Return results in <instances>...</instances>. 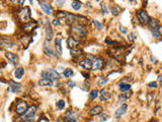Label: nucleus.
Returning a JSON list of instances; mask_svg holds the SVG:
<instances>
[{
    "instance_id": "nucleus-51",
    "label": "nucleus",
    "mask_w": 162,
    "mask_h": 122,
    "mask_svg": "<svg viewBox=\"0 0 162 122\" xmlns=\"http://www.w3.org/2000/svg\"><path fill=\"white\" fill-rule=\"evenodd\" d=\"M158 79H159V82H160V83L162 84V75H160V76L158 77Z\"/></svg>"
},
{
    "instance_id": "nucleus-8",
    "label": "nucleus",
    "mask_w": 162,
    "mask_h": 122,
    "mask_svg": "<svg viewBox=\"0 0 162 122\" xmlns=\"http://www.w3.org/2000/svg\"><path fill=\"white\" fill-rule=\"evenodd\" d=\"M14 47H15V43L10 39H4V38L0 39V48L1 49H11Z\"/></svg>"
},
{
    "instance_id": "nucleus-43",
    "label": "nucleus",
    "mask_w": 162,
    "mask_h": 122,
    "mask_svg": "<svg viewBox=\"0 0 162 122\" xmlns=\"http://www.w3.org/2000/svg\"><path fill=\"white\" fill-rule=\"evenodd\" d=\"M148 87H149V88H154V89H155V88H157V83H156V82H152V83H150V84L148 85Z\"/></svg>"
},
{
    "instance_id": "nucleus-20",
    "label": "nucleus",
    "mask_w": 162,
    "mask_h": 122,
    "mask_svg": "<svg viewBox=\"0 0 162 122\" xmlns=\"http://www.w3.org/2000/svg\"><path fill=\"white\" fill-rule=\"evenodd\" d=\"M102 63H103L102 58H100V57L95 58L94 61L92 62V70H94V71L99 70L101 68V66H102Z\"/></svg>"
},
{
    "instance_id": "nucleus-17",
    "label": "nucleus",
    "mask_w": 162,
    "mask_h": 122,
    "mask_svg": "<svg viewBox=\"0 0 162 122\" xmlns=\"http://www.w3.org/2000/svg\"><path fill=\"white\" fill-rule=\"evenodd\" d=\"M61 42H62V38H61V37L56 38V40H55V54H56L57 56H61L62 53H63V49H62Z\"/></svg>"
},
{
    "instance_id": "nucleus-28",
    "label": "nucleus",
    "mask_w": 162,
    "mask_h": 122,
    "mask_svg": "<svg viewBox=\"0 0 162 122\" xmlns=\"http://www.w3.org/2000/svg\"><path fill=\"white\" fill-rule=\"evenodd\" d=\"M100 101L101 102H104V101H107L110 98H111V94L107 92V91H105V90H101L100 91Z\"/></svg>"
},
{
    "instance_id": "nucleus-16",
    "label": "nucleus",
    "mask_w": 162,
    "mask_h": 122,
    "mask_svg": "<svg viewBox=\"0 0 162 122\" xmlns=\"http://www.w3.org/2000/svg\"><path fill=\"white\" fill-rule=\"evenodd\" d=\"M40 6H41L43 12H45L47 15H51V14L53 13V8H52V6H51L48 2H46V1H40Z\"/></svg>"
},
{
    "instance_id": "nucleus-27",
    "label": "nucleus",
    "mask_w": 162,
    "mask_h": 122,
    "mask_svg": "<svg viewBox=\"0 0 162 122\" xmlns=\"http://www.w3.org/2000/svg\"><path fill=\"white\" fill-rule=\"evenodd\" d=\"M23 74H24V69L22 67H17L15 69V71H14V75H15V77L17 79H21Z\"/></svg>"
},
{
    "instance_id": "nucleus-26",
    "label": "nucleus",
    "mask_w": 162,
    "mask_h": 122,
    "mask_svg": "<svg viewBox=\"0 0 162 122\" xmlns=\"http://www.w3.org/2000/svg\"><path fill=\"white\" fill-rule=\"evenodd\" d=\"M148 27H149V30H154V29H157L159 27V22L157 19H154V18H150L149 23H148Z\"/></svg>"
},
{
    "instance_id": "nucleus-47",
    "label": "nucleus",
    "mask_w": 162,
    "mask_h": 122,
    "mask_svg": "<svg viewBox=\"0 0 162 122\" xmlns=\"http://www.w3.org/2000/svg\"><path fill=\"white\" fill-rule=\"evenodd\" d=\"M152 99H153V95L150 93L149 95H148V102L150 103V102H152Z\"/></svg>"
},
{
    "instance_id": "nucleus-2",
    "label": "nucleus",
    "mask_w": 162,
    "mask_h": 122,
    "mask_svg": "<svg viewBox=\"0 0 162 122\" xmlns=\"http://www.w3.org/2000/svg\"><path fill=\"white\" fill-rule=\"evenodd\" d=\"M17 15H18L19 21H20L22 24H26V23H29V22L32 21L30 7H22L21 9H19V10L17 11Z\"/></svg>"
},
{
    "instance_id": "nucleus-31",
    "label": "nucleus",
    "mask_w": 162,
    "mask_h": 122,
    "mask_svg": "<svg viewBox=\"0 0 162 122\" xmlns=\"http://www.w3.org/2000/svg\"><path fill=\"white\" fill-rule=\"evenodd\" d=\"M81 54H82V50H80V49H78V48H76V49H72V50H71V56H72V57H74V58L79 57Z\"/></svg>"
},
{
    "instance_id": "nucleus-32",
    "label": "nucleus",
    "mask_w": 162,
    "mask_h": 122,
    "mask_svg": "<svg viewBox=\"0 0 162 122\" xmlns=\"http://www.w3.org/2000/svg\"><path fill=\"white\" fill-rule=\"evenodd\" d=\"M63 75H64V77H72L73 75H74V72H73V70L72 69H70V68H66L64 71H63Z\"/></svg>"
},
{
    "instance_id": "nucleus-37",
    "label": "nucleus",
    "mask_w": 162,
    "mask_h": 122,
    "mask_svg": "<svg viewBox=\"0 0 162 122\" xmlns=\"http://www.w3.org/2000/svg\"><path fill=\"white\" fill-rule=\"evenodd\" d=\"M92 24L94 25V27H95L98 31H101V30L103 29V25H102L101 23H99L98 21H94V19H92Z\"/></svg>"
},
{
    "instance_id": "nucleus-3",
    "label": "nucleus",
    "mask_w": 162,
    "mask_h": 122,
    "mask_svg": "<svg viewBox=\"0 0 162 122\" xmlns=\"http://www.w3.org/2000/svg\"><path fill=\"white\" fill-rule=\"evenodd\" d=\"M42 77L48 78V79H51V80H56V79H59L60 74L57 72V70H55L53 68H49V69L42 72Z\"/></svg>"
},
{
    "instance_id": "nucleus-35",
    "label": "nucleus",
    "mask_w": 162,
    "mask_h": 122,
    "mask_svg": "<svg viewBox=\"0 0 162 122\" xmlns=\"http://www.w3.org/2000/svg\"><path fill=\"white\" fill-rule=\"evenodd\" d=\"M98 91L97 90H91L90 92H89V98L91 99V100H95L96 98H97V96H98Z\"/></svg>"
},
{
    "instance_id": "nucleus-38",
    "label": "nucleus",
    "mask_w": 162,
    "mask_h": 122,
    "mask_svg": "<svg viewBox=\"0 0 162 122\" xmlns=\"http://www.w3.org/2000/svg\"><path fill=\"white\" fill-rule=\"evenodd\" d=\"M56 106H57V108H58L59 110H63V109L65 108V106H66V103H65V101L60 100V101H58V102L56 103Z\"/></svg>"
},
{
    "instance_id": "nucleus-21",
    "label": "nucleus",
    "mask_w": 162,
    "mask_h": 122,
    "mask_svg": "<svg viewBox=\"0 0 162 122\" xmlns=\"http://www.w3.org/2000/svg\"><path fill=\"white\" fill-rule=\"evenodd\" d=\"M127 108H128V106L126 105V104H123V105H121L120 106V108L116 111V113H115V116H116V118H118V119H120L125 113H126V110H127Z\"/></svg>"
},
{
    "instance_id": "nucleus-14",
    "label": "nucleus",
    "mask_w": 162,
    "mask_h": 122,
    "mask_svg": "<svg viewBox=\"0 0 162 122\" xmlns=\"http://www.w3.org/2000/svg\"><path fill=\"white\" fill-rule=\"evenodd\" d=\"M63 119H64L65 122H77L76 115L72 110H67L65 112V114H64Z\"/></svg>"
},
{
    "instance_id": "nucleus-10",
    "label": "nucleus",
    "mask_w": 162,
    "mask_h": 122,
    "mask_svg": "<svg viewBox=\"0 0 162 122\" xmlns=\"http://www.w3.org/2000/svg\"><path fill=\"white\" fill-rule=\"evenodd\" d=\"M92 62H93L92 60H90L88 58H84V59H81L79 61V66L84 70H90V69H92Z\"/></svg>"
},
{
    "instance_id": "nucleus-36",
    "label": "nucleus",
    "mask_w": 162,
    "mask_h": 122,
    "mask_svg": "<svg viewBox=\"0 0 162 122\" xmlns=\"http://www.w3.org/2000/svg\"><path fill=\"white\" fill-rule=\"evenodd\" d=\"M109 82V78H106V77H102V76H100L98 79H97V85L98 86H104L106 83Z\"/></svg>"
},
{
    "instance_id": "nucleus-7",
    "label": "nucleus",
    "mask_w": 162,
    "mask_h": 122,
    "mask_svg": "<svg viewBox=\"0 0 162 122\" xmlns=\"http://www.w3.org/2000/svg\"><path fill=\"white\" fill-rule=\"evenodd\" d=\"M29 107H28V103L24 101H18L15 105V112L18 115H23L26 111H28Z\"/></svg>"
},
{
    "instance_id": "nucleus-44",
    "label": "nucleus",
    "mask_w": 162,
    "mask_h": 122,
    "mask_svg": "<svg viewBox=\"0 0 162 122\" xmlns=\"http://www.w3.org/2000/svg\"><path fill=\"white\" fill-rule=\"evenodd\" d=\"M38 122H50L46 117H41L40 119H39V121Z\"/></svg>"
},
{
    "instance_id": "nucleus-23",
    "label": "nucleus",
    "mask_w": 162,
    "mask_h": 122,
    "mask_svg": "<svg viewBox=\"0 0 162 122\" xmlns=\"http://www.w3.org/2000/svg\"><path fill=\"white\" fill-rule=\"evenodd\" d=\"M161 30H162V27H158L157 29H154V30H150V32H151V34H152V36L155 38V39H161L162 38V35H161Z\"/></svg>"
},
{
    "instance_id": "nucleus-33",
    "label": "nucleus",
    "mask_w": 162,
    "mask_h": 122,
    "mask_svg": "<svg viewBox=\"0 0 162 122\" xmlns=\"http://www.w3.org/2000/svg\"><path fill=\"white\" fill-rule=\"evenodd\" d=\"M67 13L68 12H66V11H57V13H56V17H57V19H65V17L67 16Z\"/></svg>"
},
{
    "instance_id": "nucleus-34",
    "label": "nucleus",
    "mask_w": 162,
    "mask_h": 122,
    "mask_svg": "<svg viewBox=\"0 0 162 122\" xmlns=\"http://www.w3.org/2000/svg\"><path fill=\"white\" fill-rule=\"evenodd\" d=\"M71 6H72V8L74 10H79L81 8V6H82V3H81L80 1H73Z\"/></svg>"
},
{
    "instance_id": "nucleus-9",
    "label": "nucleus",
    "mask_w": 162,
    "mask_h": 122,
    "mask_svg": "<svg viewBox=\"0 0 162 122\" xmlns=\"http://www.w3.org/2000/svg\"><path fill=\"white\" fill-rule=\"evenodd\" d=\"M19 41H20V43L23 45V48H24V49H26V48L32 44V42H34L33 37H32L30 34H24V35L20 36V37H19Z\"/></svg>"
},
{
    "instance_id": "nucleus-40",
    "label": "nucleus",
    "mask_w": 162,
    "mask_h": 122,
    "mask_svg": "<svg viewBox=\"0 0 162 122\" xmlns=\"http://www.w3.org/2000/svg\"><path fill=\"white\" fill-rule=\"evenodd\" d=\"M100 8H101V11H102V13L103 14H106L109 11H107V7H106V5H105V3H100Z\"/></svg>"
},
{
    "instance_id": "nucleus-4",
    "label": "nucleus",
    "mask_w": 162,
    "mask_h": 122,
    "mask_svg": "<svg viewBox=\"0 0 162 122\" xmlns=\"http://www.w3.org/2000/svg\"><path fill=\"white\" fill-rule=\"evenodd\" d=\"M21 29H22V32L24 34H30L33 31H35L36 29H38V22L33 19V21H31L26 24H23L21 26Z\"/></svg>"
},
{
    "instance_id": "nucleus-12",
    "label": "nucleus",
    "mask_w": 162,
    "mask_h": 122,
    "mask_svg": "<svg viewBox=\"0 0 162 122\" xmlns=\"http://www.w3.org/2000/svg\"><path fill=\"white\" fill-rule=\"evenodd\" d=\"M45 33H46V40L48 41H51L54 37V33H53V29L50 25V23L48 22V19H45Z\"/></svg>"
},
{
    "instance_id": "nucleus-24",
    "label": "nucleus",
    "mask_w": 162,
    "mask_h": 122,
    "mask_svg": "<svg viewBox=\"0 0 162 122\" xmlns=\"http://www.w3.org/2000/svg\"><path fill=\"white\" fill-rule=\"evenodd\" d=\"M111 11H112V13H113V15H114V16H118V15L122 12V8H121V6H120V5L115 4V5H113V6H112Z\"/></svg>"
},
{
    "instance_id": "nucleus-41",
    "label": "nucleus",
    "mask_w": 162,
    "mask_h": 122,
    "mask_svg": "<svg viewBox=\"0 0 162 122\" xmlns=\"http://www.w3.org/2000/svg\"><path fill=\"white\" fill-rule=\"evenodd\" d=\"M104 43L106 44V45H115V44H117L116 42H114V41H112L110 38H107V39H105V41H104Z\"/></svg>"
},
{
    "instance_id": "nucleus-42",
    "label": "nucleus",
    "mask_w": 162,
    "mask_h": 122,
    "mask_svg": "<svg viewBox=\"0 0 162 122\" xmlns=\"http://www.w3.org/2000/svg\"><path fill=\"white\" fill-rule=\"evenodd\" d=\"M119 30H120V32H121V33H123V34H127V33H128V30H127L125 27L120 26V27H119Z\"/></svg>"
},
{
    "instance_id": "nucleus-29",
    "label": "nucleus",
    "mask_w": 162,
    "mask_h": 122,
    "mask_svg": "<svg viewBox=\"0 0 162 122\" xmlns=\"http://www.w3.org/2000/svg\"><path fill=\"white\" fill-rule=\"evenodd\" d=\"M119 88L122 92H128L131 90V85L130 84H127V83H120L119 84Z\"/></svg>"
},
{
    "instance_id": "nucleus-13",
    "label": "nucleus",
    "mask_w": 162,
    "mask_h": 122,
    "mask_svg": "<svg viewBox=\"0 0 162 122\" xmlns=\"http://www.w3.org/2000/svg\"><path fill=\"white\" fill-rule=\"evenodd\" d=\"M44 53L49 56V57H55L56 54H55V51L52 49L51 47V44H50V41L46 40L45 43H44Z\"/></svg>"
},
{
    "instance_id": "nucleus-39",
    "label": "nucleus",
    "mask_w": 162,
    "mask_h": 122,
    "mask_svg": "<svg viewBox=\"0 0 162 122\" xmlns=\"http://www.w3.org/2000/svg\"><path fill=\"white\" fill-rule=\"evenodd\" d=\"M137 39V34L134 32V33H131L130 35H129V37H128V40L130 41V42H134L135 40Z\"/></svg>"
},
{
    "instance_id": "nucleus-15",
    "label": "nucleus",
    "mask_w": 162,
    "mask_h": 122,
    "mask_svg": "<svg viewBox=\"0 0 162 122\" xmlns=\"http://www.w3.org/2000/svg\"><path fill=\"white\" fill-rule=\"evenodd\" d=\"M5 57H6V59L8 60V62H9L10 64H12V65H16V64H17V62H18V57H17L16 54L7 51V52L5 53Z\"/></svg>"
},
{
    "instance_id": "nucleus-5",
    "label": "nucleus",
    "mask_w": 162,
    "mask_h": 122,
    "mask_svg": "<svg viewBox=\"0 0 162 122\" xmlns=\"http://www.w3.org/2000/svg\"><path fill=\"white\" fill-rule=\"evenodd\" d=\"M136 16L139 21V23H141L142 25H146L149 23L150 21V17L148 15V13L144 10V9H141V10H138L137 13H136Z\"/></svg>"
},
{
    "instance_id": "nucleus-6",
    "label": "nucleus",
    "mask_w": 162,
    "mask_h": 122,
    "mask_svg": "<svg viewBox=\"0 0 162 122\" xmlns=\"http://www.w3.org/2000/svg\"><path fill=\"white\" fill-rule=\"evenodd\" d=\"M36 113H37V107H36L35 105H34V106H31V107L28 109V111L23 114L22 120H23V121H32V120L34 119Z\"/></svg>"
},
{
    "instance_id": "nucleus-49",
    "label": "nucleus",
    "mask_w": 162,
    "mask_h": 122,
    "mask_svg": "<svg viewBox=\"0 0 162 122\" xmlns=\"http://www.w3.org/2000/svg\"><path fill=\"white\" fill-rule=\"evenodd\" d=\"M56 3H58V4H57L58 6H62V5H63V4L65 3V1H57Z\"/></svg>"
},
{
    "instance_id": "nucleus-45",
    "label": "nucleus",
    "mask_w": 162,
    "mask_h": 122,
    "mask_svg": "<svg viewBox=\"0 0 162 122\" xmlns=\"http://www.w3.org/2000/svg\"><path fill=\"white\" fill-rule=\"evenodd\" d=\"M67 85L69 86V88H74V87H75V83H74V82H72V80H69Z\"/></svg>"
},
{
    "instance_id": "nucleus-18",
    "label": "nucleus",
    "mask_w": 162,
    "mask_h": 122,
    "mask_svg": "<svg viewBox=\"0 0 162 122\" xmlns=\"http://www.w3.org/2000/svg\"><path fill=\"white\" fill-rule=\"evenodd\" d=\"M79 41L77 40V39H75L74 37H72V36H70V37H68V39H67V45H68V47L72 50V49H76L77 47H78V45H79Z\"/></svg>"
},
{
    "instance_id": "nucleus-19",
    "label": "nucleus",
    "mask_w": 162,
    "mask_h": 122,
    "mask_svg": "<svg viewBox=\"0 0 162 122\" xmlns=\"http://www.w3.org/2000/svg\"><path fill=\"white\" fill-rule=\"evenodd\" d=\"M10 92H12V93H20L21 92V86H20V84H17V83H15V82H13V80H10L9 82V89H8Z\"/></svg>"
},
{
    "instance_id": "nucleus-46",
    "label": "nucleus",
    "mask_w": 162,
    "mask_h": 122,
    "mask_svg": "<svg viewBox=\"0 0 162 122\" xmlns=\"http://www.w3.org/2000/svg\"><path fill=\"white\" fill-rule=\"evenodd\" d=\"M53 25H54V26H59V25H60V21L57 19V18H55V19L53 21Z\"/></svg>"
},
{
    "instance_id": "nucleus-48",
    "label": "nucleus",
    "mask_w": 162,
    "mask_h": 122,
    "mask_svg": "<svg viewBox=\"0 0 162 122\" xmlns=\"http://www.w3.org/2000/svg\"><path fill=\"white\" fill-rule=\"evenodd\" d=\"M150 59H151V62H152V63H156V62H157L156 58H154L153 56H151V58H150Z\"/></svg>"
},
{
    "instance_id": "nucleus-50",
    "label": "nucleus",
    "mask_w": 162,
    "mask_h": 122,
    "mask_svg": "<svg viewBox=\"0 0 162 122\" xmlns=\"http://www.w3.org/2000/svg\"><path fill=\"white\" fill-rule=\"evenodd\" d=\"M81 74H82L83 76H85V78H89V74H88V73H84V72H82Z\"/></svg>"
},
{
    "instance_id": "nucleus-11",
    "label": "nucleus",
    "mask_w": 162,
    "mask_h": 122,
    "mask_svg": "<svg viewBox=\"0 0 162 122\" xmlns=\"http://www.w3.org/2000/svg\"><path fill=\"white\" fill-rule=\"evenodd\" d=\"M78 18H79V15H76V14H73V13H67V16L65 17V23L66 25H69V26H73V25H76V23H78Z\"/></svg>"
},
{
    "instance_id": "nucleus-30",
    "label": "nucleus",
    "mask_w": 162,
    "mask_h": 122,
    "mask_svg": "<svg viewBox=\"0 0 162 122\" xmlns=\"http://www.w3.org/2000/svg\"><path fill=\"white\" fill-rule=\"evenodd\" d=\"M131 97V94L130 93H125V94H122L120 97H119V100H118V103L119 104H122V103H124L127 99H129Z\"/></svg>"
},
{
    "instance_id": "nucleus-1",
    "label": "nucleus",
    "mask_w": 162,
    "mask_h": 122,
    "mask_svg": "<svg viewBox=\"0 0 162 122\" xmlns=\"http://www.w3.org/2000/svg\"><path fill=\"white\" fill-rule=\"evenodd\" d=\"M70 32L71 34H73L72 37L76 38H85L87 36V30L85 29L84 26H81V25H73L70 28Z\"/></svg>"
},
{
    "instance_id": "nucleus-22",
    "label": "nucleus",
    "mask_w": 162,
    "mask_h": 122,
    "mask_svg": "<svg viewBox=\"0 0 162 122\" xmlns=\"http://www.w3.org/2000/svg\"><path fill=\"white\" fill-rule=\"evenodd\" d=\"M102 113V107L101 106H94L89 110V115L90 116H96Z\"/></svg>"
},
{
    "instance_id": "nucleus-25",
    "label": "nucleus",
    "mask_w": 162,
    "mask_h": 122,
    "mask_svg": "<svg viewBox=\"0 0 162 122\" xmlns=\"http://www.w3.org/2000/svg\"><path fill=\"white\" fill-rule=\"evenodd\" d=\"M39 85L41 87H52L53 86V80L48 79V78H42L39 80Z\"/></svg>"
}]
</instances>
